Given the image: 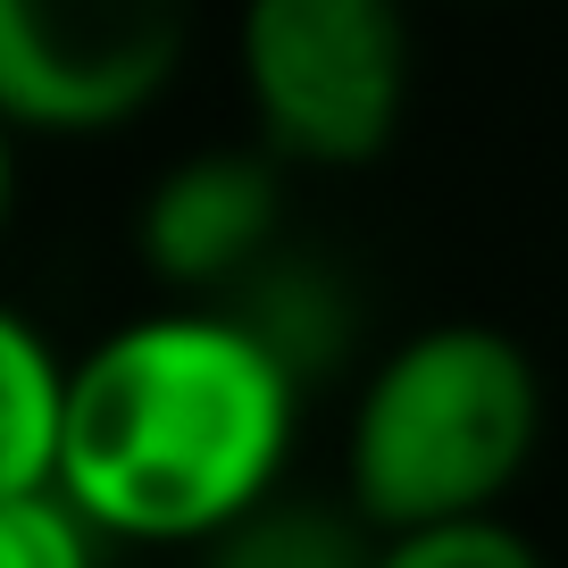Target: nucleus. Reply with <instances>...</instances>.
I'll list each match as a JSON object with an SVG mask.
<instances>
[{
  "instance_id": "nucleus-1",
  "label": "nucleus",
  "mask_w": 568,
  "mask_h": 568,
  "mask_svg": "<svg viewBox=\"0 0 568 568\" xmlns=\"http://www.w3.org/2000/svg\"><path fill=\"white\" fill-rule=\"evenodd\" d=\"M302 385L217 310L134 318L68 368L59 494L92 535L125 544H210L276 494Z\"/></svg>"
},
{
  "instance_id": "nucleus-2",
  "label": "nucleus",
  "mask_w": 568,
  "mask_h": 568,
  "mask_svg": "<svg viewBox=\"0 0 568 568\" xmlns=\"http://www.w3.org/2000/svg\"><path fill=\"white\" fill-rule=\"evenodd\" d=\"M544 435L535 359L501 326H426L352 409V510L376 535L494 518Z\"/></svg>"
},
{
  "instance_id": "nucleus-3",
  "label": "nucleus",
  "mask_w": 568,
  "mask_h": 568,
  "mask_svg": "<svg viewBox=\"0 0 568 568\" xmlns=\"http://www.w3.org/2000/svg\"><path fill=\"white\" fill-rule=\"evenodd\" d=\"M243 92L260 151L302 168H368L409 109L402 0H243Z\"/></svg>"
},
{
  "instance_id": "nucleus-4",
  "label": "nucleus",
  "mask_w": 568,
  "mask_h": 568,
  "mask_svg": "<svg viewBox=\"0 0 568 568\" xmlns=\"http://www.w3.org/2000/svg\"><path fill=\"white\" fill-rule=\"evenodd\" d=\"M193 0H0V125L109 134L184 68Z\"/></svg>"
},
{
  "instance_id": "nucleus-5",
  "label": "nucleus",
  "mask_w": 568,
  "mask_h": 568,
  "mask_svg": "<svg viewBox=\"0 0 568 568\" xmlns=\"http://www.w3.org/2000/svg\"><path fill=\"white\" fill-rule=\"evenodd\" d=\"M134 234L151 276L201 293V310L226 302L234 284L284 251V160L276 151H193L151 184Z\"/></svg>"
},
{
  "instance_id": "nucleus-6",
  "label": "nucleus",
  "mask_w": 568,
  "mask_h": 568,
  "mask_svg": "<svg viewBox=\"0 0 568 568\" xmlns=\"http://www.w3.org/2000/svg\"><path fill=\"white\" fill-rule=\"evenodd\" d=\"M59 418H68V368L18 310H0V501L59 485Z\"/></svg>"
},
{
  "instance_id": "nucleus-7",
  "label": "nucleus",
  "mask_w": 568,
  "mask_h": 568,
  "mask_svg": "<svg viewBox=\"0 0 568 568\" xmlns=\"http://www.w3.org/2000/svg\"><path fill=\"white\" fill-rule=\"evenodd\" d=\"M201 568H376V527L335 501H251L201 544Z\"/></svg>"
},
{
  "instance_id": "nucleus-8",
  "label": "nucleus",
  "mask_w": 568,
  "mask_h": 568,
  "mask_svg": "<svg viewBox=\"0 0 568 568\" xmlns=\"http://www.w3.org/2000/svg\"><path fill=\"white\" fill-rule=\"evenodd\" d=\"M0 568H92V518L59 485L0 501Z\"/></svg>"
},
{
  "instance_id": "nucleus-9",
  "label": "nucleus",
  "mask_w": 568,
  "mask_h": 568,
  "mask_svg": "<svg viewBox=\"0 0 568 568\" xmlns=\"http://www.w3.org/2000/svg\"><path fill=\"white\" fill-rule=\"evenodd\" d=\"M376 568H544V551L501 518H468V527H426V535H385Z\"/></svg>"
},
{
  "instance_id": "nucleus-10",
  "label": "nucleus",
  "mask_w": 568,
  "mask_h": 568,
  "mask_svg": "<svg viewBox=\"0 0 568 568\" xmlns=\"http://www.w3.org/2000/svg\"><path fill=\"white\" fill-rule=\"evenodd\" d=\"M9 201H18V160H9V125H0V234H9Z\"/></svg>"
}]
</instances>
